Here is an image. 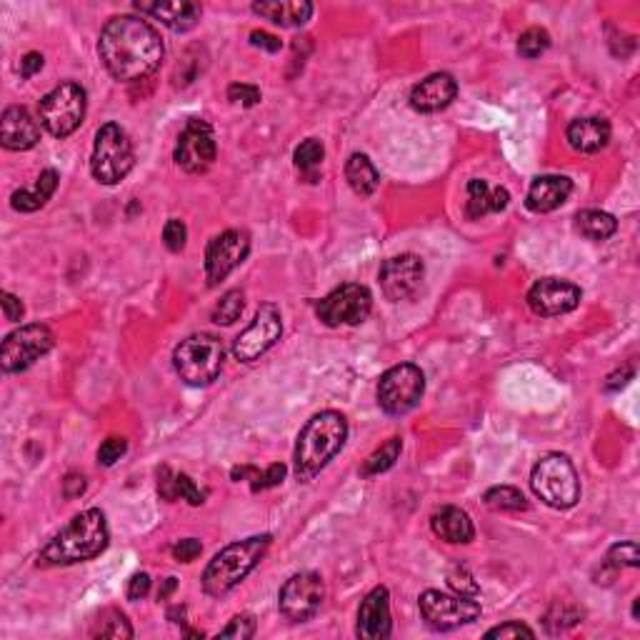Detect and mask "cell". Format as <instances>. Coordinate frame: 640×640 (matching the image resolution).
<instances>
[{
    "mask_svg": "<svg viewBox=\"0 0 640 640\" xmlns=\"http://www.w3.org/2000/svg\"><path fill=\"white\" fill-rule=\"evenodd\" d=\"M160 33L138 15H115L100 30L98 55L115 80H143L160 68L163 60Z\"/></svg>",
    "mask_w": 640,
    "mask_h": 640,
    "instance_id": "1",
    "label": "cell"
},
{
    "mask_svg": "<svg viewBox=\"0 0 640 640\" xmlns=\"http://www.w3.org/2000/svg\"><path fill=\"white\" fill-rule=\"evenodd\" d=\"M108 520L103 510L88 508L75 515L53 540H48L38 555V565L43 568H60L93 560L95 555L108 548Z\"/></svg>",
    "mask_w": 640,
    "mask_h": 640,
    "instance_id": "2",
    "label": "cell"
},
{
    "mask_svg": "<svg viewBox=\"0 0 640 640\" xmlns=\"http://www.w3.org/2000/svg\"><path fill=\"white\" fill-rule=\"evenodd\" d=\"M348 438V420L338 410H323L313 415L298 433L293 453V473L298 483H310L335 455L343 450Z\"/></svg>",
    "mask_w": 640,
    "mask_h": 640,
    "instance_id": "3",
    "label": "cell"
},
{
    "mask_svg": "<svg viewBox=\"0 0 640 640\" xmlns=\"http://www.w3.org/2000/svg\"><path fill=\"white\" fill-rule=\"evenodd\" d=\"M270 535H253V538L230 543L215 555L203 573V590L210 598H223L230 590L238 588L255 570L265 550L270 548Z\"/></svg>",
    "mask_w": 640,
    "mask_h": 640,
    "instance_id": "4",
    "label": "cell"
},
{
    "mask_svg": "<svg viewBox=\"0 0 640 640\" xmlns=\"http://www.w3.org/2000/svg\"><path fill=\"white\" fill-rule=\"evenodd\" d=\"M223 360V343L208 333L188 335L173 350L175 373L180 375L185 385H193V388H205V385L213 383L223 370Z\"/></svg>",
    "mask_w": 640,
    "mask_h": 640,
    "instance_id": "5",
    "label": "cell"
},
{
    "mask_svg": "<svg viewBox=\"0 0 640 640\" xmlns=\"http://www.w3.org/2000/svg\"><path fill=\"white\" fill-rule=\"evenodd\" d=\"M530 485L533 493L555 510H568L580 500V478L563 453L543 455L530 473Z\"/></svg>",
    "mask_w": 640,
    "mask_h": 640,
    "instance_id": "6",
    "label": "cell"
},
{
    "mask_svg": "<svg viewBox=\"0 0 640 640\" xmlns=\"http://www.w3.org/2000/svg\"><path fill=\"white\" fill-rule=\"evenodd\" d=\"M135 153L128 133L118 123L100 125L95 133L93 155H90V173L98 183L115 185L133 170Z\"/></svg>",
    "mask_w": 640,
    "mask_h": 640,
    "instance_id": "7",
    "label": "cell"
},
{
    "mask_svg": "<svg viewBox=\"0 0 640 640\" xmlns=\"http://www.w3.org/2000/svg\"><path fill=\"white\" fill-rule=\"evenodd\" d=\"M85 105H88V95H85L83 85L65 80V83L55 85L48 95H43L38 103L40 123L55 138H68L83 123Z\"/></svg>",
    "mask_w": 640,
    "mask_h": 640,
    "instance_id": "8",
    "label": "cell"
},
{
    "mask_svg": "<svg viewBox=\"0 0 640 640\" xmlns=\"http://www.w3.org/2000/svg\"><path fill=\"white\" fill-rule=\"evenodd\" d=\"M425 393V375L418 365L400 363L380 375L378 405L388 415H405L420 403Z\"/></svg>",
    "mask_w": 640,
    "mask_h": 640,
    "instance_id": "9",
    "label": "cell"
},
{
    "mask_svg": "<svg viewBox=\"0 0 640 640\" xmlns=\"http://www.w3.org/2000/svg\"><path fill=\"white\" fill-rule=\"evenodd\" d=\"M53 345L55 335L48 325H23V328L5 335L3 345H0V365H3L5 373H23V370H28L35 360H40L45 353H50Z\"/></svg>",
    "mask_w": 640,
    "mask_h": 640,
    "instance_id": "10",
    "label": "cell"
},
{
    "mask_svg": "<svg viewBox=\"0 0 640 640\" xmlns=\"http://www.w3.org/2000/svg\"><path fill=\"white\" fill-rule=\"evenodd\" d=\"M420 615H423L425 623L433 630H455L460 625H468L473 620L480 618V603H475L473 598H465V595H448L440 593V590H425L418 600Z\"/></svg>",
    "mask_w": 640,
    "mask_h": 640,
    "instance_id": "11",
    "label": "cell"
},
{
    "mask_svg": "<svg viewBox=\"0 0 640 640\" xmlns=\"http://www.w3.org/2000/svg\"><path fill=\"white\" fill-rule=\"evenodd\" d=\"M373 310V295L365 285L360 283H345L340 288H335L333 293L325 295L318 305H315V313L330 328H338V325H360Z\"/></svg>",
    "mask_w": 640,
    "mask_h": 640,
    "instance_id": "12",
    "label": "cell"
},
{
    "mask_svg": "<svg viewBox=\"0 0 640 640\" xmlns=\"http://www.w3.org/2000/svg\"><path fill=\"white\" fill-rule=\"evenodd\" d=\"M283 335V315L278 305L263 303L255 310V318L238 338L233 340V355L240 363H253L260 355L268 353Z\"/></svg>",
    "mask_w": 640,
    "mask_h": 640,
    "instance_id": "13",
    "label": "cell"
},
{
    "mask_svg": "<svg viewBox=\"0 0 640 640\" xmlns=\"http://www.w3.org/2000/svg\"><path fill=\"white\" fill-rule=\"evenodd\" d=\"M325 600V583L318 573H303L290 575L283 583L278 593V608L293 623H305V620L313 618L320 610Z\"/></svg>",
    "mask_w": 640,
    "mask_h": 640,
    "instance_id": "14",
    "label": "cell"
},
{
    "mask_svg": "<svg viewBox=\"0 0 640 640\" xmlns=\"http://www.w3.org/2000/svg\"><path fill=\"white\" fill-rule=\"evenodd\" d=\"M218 145H215V133L205 120L193 118L180 130L178 145H175V163L185 173H205L215 163Z\"/></svg>",
    "mask_w": 640,
    "mask_h": 640,
    "instance_id": "15",
    "label": "cell"
},
{
    "mask_svg": "<svg viewBox=\"0 0 640 640\" xmlns=\"http://www.w3.org/2000/svg\"><path fill=\"white\" fill-rule=\"evenodd\" d=\"M250 253V235L245 230H225L215 235L205 250V278L208 285H218L228 278Z\"/></svg>",
    "mask_w": 640,
    "mask_h": 640,
    "instance_id": "16",
    "label": "cell"
},
{
    "mask_svg": "<svg viewBox=\"0 0 640 640\" xmlns=\"http://www.w3.org/2000/svg\"><path fill=\"white\" fill-rule=\"evenodd\" d=\"M423 275V258L415 253H403L385 260L383 268H380L378 280L385 298L393 300V303H400V300H408L418 293L420 283H423Z\"/></svg>",
    "mask_w": 640,
    "mask_h": 640,
    "instance_id": "17",
    "label": "cell"
},
{
    "mask_svg": "<svg viewBox=\"0 0 640 640\" xmlns=\"http://www.w3.org/2000/svg\"><path fill=\"white\" fill-rule=\"evenodd\" d=\"M583 290L563 278H540L528 290V305L540 318H555L578 308Z\"/></svg>",
    "mask_w": 640,
    "mask_h": 640,
    "instance_id": "18",
    "label": "cell"
},
{
    "mask_svg": "<svg viewBox=\"0 0 640 640\" xmlns=\"http://www.w3.org/2000/svg\"><path fill=\"white\" fill-rule=\"evenodd\" d=\"M393 633V620H390V595L388 588L378 585L363 598L358 608V623H355V635L363 640H383Z\"/></svg>",
    "mask_w": 640,
    "mask_h": 640,
    "instance_id": "19",
    "label": "cell"
},
{
    "mask_svg": "<svg viewBox=\"0 0 640 640\" xmlns=\"http://www.w3.org/2000/svg\"><path fill=\"white\" fill-rule=\"evenodd\" d=\"M458 95V83L450 73H433L410 90V108L418 113H438Z\"/></svg>",
    "mask_w": 640,
    "mask_h": 640,
    "instance_id": "20",
    "label": "cell"
},
{
    "mask_svg": "<svg viewBox=\"0 0 640 640\" xmlns=\"http://www.w3.org/2000/svg\"><path fill=\"white\" fill-rule=\"evenodd\" d=\"M40 140V125L28 108L10 105L0 118V143L8 150H30Z\"/></svg>",
    "mask_w": 640,
    "mask_h": 640,
    "instance_id": "21",
    "label": "cell"
},
{
    "mask_svg": "<svg viewBox=\"0 0 640 640\" xmlns=\"http://www.w3.org/2000/svg\"><path fill=\"white\" fill-rule=\"evenodd\" d=\"M135 10L140 15H150L153 20H160L165 28L173 33H188L198 25L203 8L198 3L188 0H173V3H135Z\"/></svg>",
    "mask_w": 640,
    "mask_h": 640,
    "instance_id": "22",
    "label": "cell"
},
{
    "mask_svg": "<svg viewBox=\"0 0 640 640\" xmlns=\"http://www.w3.org/2000/svg\"><path fill=\"white\" fill-rule=\"evenodd\" d=\"M573 193V180L565 175H540L530 183L528 195H525V205L533 213H550V210L560 208L565 200Z\"/></svg>",
    "mask_w": 640,
    "mask_h": 640,
    "instance_id": "23",
    "label": "cell"
},
{
    "mask_svg": "<svg viewBox=\"0 0 640 640\" xmlns=\"http://www.w3.org/2000/svg\"><path fill=\"white\" fill-rule=\"evenodd\" d=\"M430 528L440 540L453 545H465L475 538L473 520L465 510L455 508V505H443L430 515Z\"/></svg>",
    "mask_w": 640,
    "mask_h": 640,
    "instance_id": "24",
    "label": "cell"
},
{
    "mask_svg": "<svg viewBox=\"0 0 640 640\" xmlns=\"http://www.w3.org/2000/svg\"><path fill=\"white\" fill-rule=\"evenodd\" d=\"M253 13L280 28H300L313 15V5L305 0H260L253 3Z\"/></svg>",
    "mask_w": 640,
    "mask_h": 640,
    "instance_id": "25",
    "label": "cell"
},
{
    "mask_svg": "<svg viewBox=\"0 0 640 640\" xmlns=\"http://www.w3.org/2000/svg\"><path fill=\"white\" fill-rule=\"evenodd\" d=\"M565 135L578 153H598L610 143V123L603 118H578L568 125Z\"/></svg>",
    "mask_w": 640,
    "mask_h": 640,
    "instance_id": "26",
    "label": "cell"
},
{
    "mask_svg": "<svg viewBox=\"0 0 640 640\" xmlns=\"http://www.w3.org/2000/svg\"><path fill=\"white\" fill-rule=\"evenodd\" d=\"M510 193L505 188H490L485 180L473 178L468 183V203H465V215L470 220H478L488 213H500L508 208Z\"/></svg>",
    "mask_w": 640,
    "mask_h": 640,
    "instance_id": "27",
    "label": "cell"
},
{
    "mask_svg": "<svg viewBox=\"0 0 640 640\" xmlns=\"http://www.w3.org/2000/svg\"><path fill=\"white\" fill-rule=\"evenodd\" d=\"M158 493L160 498L173 503V500H188L190 505H203L205 503V493L198 488V485L190 480V475L185 473H173L168 465L158 470Z\"/></svg>",
    "mask_w": 640,
    "mask_h": 640,
    "instance_id": "28",
    "label": "cell"
},
{
    "mask_svg": "<svg viewBox=\"0 0 640 640\" xmlns=\"http://www.w3.org/2000/svg\"><path fill=\"white\" fill-rule=\"evenodd\" d=\"M55 188H58V173H55L53 168H48L40 173V178L35 180L33 188L15 190V193L10 195V205H13L18 213H33V210L43 208V205L48 203L50 195L55 193Z\"/></svg>",
    "mask_w": 640,
    "mask_h": 640,
    "instance_id": "29",
    "label": "cell"
},
{
    "mask_svg": "<svg viewBox=\"0 0 640 640\" xmlns=\"http://www.w3.org/2000/svg\"><path fill=\"white\" fill-rule=\"evenodd\" d=\"M345 178H348L350 188H353L358 195H363V198L373 195L380 185L378 168H375L373 160H370L365 153L350 155L348 163H345Z\"/></svg>",
    "mask_w": 640,
    "mask_h": 640,
    "instance_id": "30",
    "label": "cell"
},
{
    "mask_svg": "<svg viewBox=\"0 0 640 640\" xmlns=\"http://www.w3.org/2000/svg\"><path fill=\"white\" fill-rule=\"evenodd\" d=\"M575 230L588 240H608L618 230V220L605 210H580L575 215Z\"/></svg>",
    "mask_w": 640,
    "mask_h": 640,
    "instance_id": "31",
    "label": "cell"
},
{
    "mask_svg": "<svg viewBox=\"0 0 640 640\" xmlns=\"http://www.w3.org/2000/svg\"><path fill=\"white\" fill-rule=\"evenodd\" d=\"M400 450H403V440L400 438L385 440L375 453H370L368 458H365L363 468H360V475H363V478H373V475H380L385 473V470H390L395 465V460L400 458Z\"/></svg>",
    "mask_w": 640,
    "mask_h": 640,
    "instance_id": "32",
    "label": "cell"
},
{
    "mask_svg": "<svg viewBox=\"0 0 640 640\" xmlns=\"http://www.w3.org/2000/svg\"><path fill=\"white\" fill-rule=\"evenodd\" d=\"M485 505L493 510H508V513H518V510L528 508V500L513 485H495V488L485 490L483 495Z\"/></svg>",
    "mask_w": 640,
    "mask_h": 640,
    "instance_id": "33",
    "label": "cell"
},
{
    "mask_svg": "<svg viewBox=\"0 0 640 640\" xmlns=\"http://www.w3.org/2000/svg\"><path fill=\"white\" fill-rule=\"evenodd\" d=\"M245 310V293L243 290L233 288L220 298V303L213 308V323L218 325H233L235 320H240Z\"/></svg>",
    "mask_w": 640,
    "mask_h": 640,
    "instance_id": "34",
    "label": "cell"
},
{
    "mask_svg": "<svg viewBox=\"0 0 640 640\" xmlns=\"http://www.w3.org/2000/svg\"><path fill=\"white\" fill-rule=\"evenodd\" d=\"M323 158H325V148L323 143L315 138L303 140L293 153L295 168H298L300 173H313V170H318L320 163H323Z\"/></svg>",
    "mask_w": 640,
    "mask_h": 640,
    "instance_id": "35",
    "label": "cell"
},
{
    "mask_svg": "<svg viewBox=\"0 0 640 640\" xmlns=\"http://www.w3.org/2000/svg\"><path fill=\"white\" fill-rule=\"evenodd\" d=\"M93 635L95 638H133V628L120 610H105Z\"/></svg>",
    "mask_w": 640,
    "mask_h": 640,
    "instance_id": "36",
    "label": "cell"
},
{
    "mask_svg": "<svg viewBox=\"0 0 640 640\" xmlns=\"http://www.w3.org/2000/svg\"><path fill=\"white\" fill-rule=\"evenodd\" d=\"M548 48H550V35H548V30H543V28H528V30H525V33H520V38H518V53L523 55V58H528V60L540 58V55H543Z\"/></svg>",
    "mask_w": 640,
    "mask_h": 640,
    "instance_id": "37",
    "label": "cell"
},
{
    "mask_svg": "<svg viewBox=\"0 0 640 640\" xmlns=\"http://www.w3.org/2000/svg\"><path fill=\"white\" fill-rule=\"evenodd\" d=\"M640 563V553H638V543L633 540H625V543H615L613 548L605 555V565H610L613 570L620 568H638Z\"/></svg>",
    "mask_w": 640,
    "mask_h": 640,
    "instance_id": "38",
    "label": "cell"
},
{
    "mask_svg": "<svg viewBox=\"0 0 640 640\" xmlns=\"http://www.w3.org/2000/svg\"><path fill=\"white\" fill-rule=\"evenodd\" d=\"M580 623V610L570 608V605H553L545 615V628L548 633H563V630L573 628Z\"/></svg>",
    "mask_w": 640,
    "mask_h": 640,
    "instance_id": "39",
    "label": "cell"
},
{
    "mask_svg": "<svg viewBox=\"0 0 640 640\" xmlns=\"http://www.w3.org/2000/svg\"><path fill=\"white\" fill-rule=\"evenodd\" d=\"M448 585L458 595H465V598H475V595L480 593L478 583H475V578L470 575V570L460 563H455L453 568L448 570Z\"/></svg>",
    "mask_w": 640,
    "mask_h": 640,
    "instance_id": "40",
    "label": "cell"
},
{
    "mask_svg": "<svg viewBox=\"0 0 640 640\" xmlns=\"http://www.w3.org/2000/svg\"><path fill=\"white\" fill-rule=\"evenodd\" d=\"M185 240H188V228H185L183 220L170 218L163 228V243L170 253H180L185 248Z\"/></svg>",
    "mask_w": 640,
    "mask_h": 640,
    "instance_id": "41",
    "label": "cell"
},
{
    "mask_svg": "<svg viewBox=\"0 0 640 640\" xmlns=\"http://www.w3.org/2000/svg\"><path fill=\"white\" fill-rule=\"evenodd\" d=\"M255 635V618L253 615H235L228 625L218 633V638H238L248 640Z\"/></svg>",
    "mask_w": 640,
    "mask_h": 640,
    "instance_id": "42",
    "label": "cell"
},
{
    "mask_svg": "<svg viewBox=\"0 0 640 640\" xmlns=\"http://www.w3.org/2000/svg\"><path fill=\"white\" fill-rule=\"evenodd\" d=\"M285 473H288V468H285L283 463H273L268 465V468L263 470V473H255L253 475V483H250V488H253V493H258V490H268V488H275V485L283 483Z\"/></svg>",
    "mask_w": 640,
    "mask_h": 640,
    "instance_id": "43",
    "label": "cell"
},
{
    "mask_svg": "<svg viewBox=\"0 0 640 640\" xmlns=\"http://www.w3.org/2000/svg\"><path fill=\"white\" fill-rule=\"evenodd\" d=\"M125 450H128V440H125V438H108L98 448V463L105 465V468H110V465H115L120 458H123Z\"/></svg>",
    "mask_w": 640,
    "mask_h": 640,
    "instance_id": "44",
    "label": "cell"
},
{
    "mask_svg": "<svg viewBox=\"0 0 640 640\" xmlns=\"http://www.w3.org/2000/svg\"><path fill=\"white\" fill-rule=\"evenodd\" d=\"M485 638H500V640H505V638H535V633L528 628V625L520 623V620H508V623L490 628L488 633H485Z\"/></svg>",
    "mask_w": 640,
    "mask_h": 640,
    "instance_id": "45",
    "label": "cell"
},
{
    "mask_svg": "<svg viewBox=\"0 0 640 640\" xmlns=\"http://www.w3.org/2000/svg\"><path fill=\"white\" fill-rule=\"evenodd\" d=\"M228 100L235 105H243V108H253L260 103V90L255 85L233 83L228 88Z\"/></svg>",
    "mask_w": 640,
    "mask_h": 640,
    "instance_id": "46",
    "label": "cell"
},
{
    "mask_svg": "<svg viewBox=\"0 0 640 640\" xmlns=\"http://www.w3.org/2000/svg\"><path fill=\"white\" fill-rule=\"evenodd\" d=\"M203 553V543L198 538H183L173 545V558L178 563H193Z\"/></svg>",
    "mask_w": 640,
    "mask_h": 640,
    "instance_id": "47",
    "label": "cell"
},
{
    "mask_svg": "<svg viewBox=\"0 0 640 640\" xmlns=\"http://www.w3.org/2000/svg\"><path fill=\"white\" fill-rule=\"evenodd\" d=\"M0 298H3V313H5V320H10V323H18V320L23 318V313H25L23 300H20L18 295L8 293V290H3V293H0Z\"/></svg>",
    "mask_w": 640,
    "mask_h": 640,
    "instance_id": "48",
    "label": "cell"
},
{
    "mask_svg": "<svg viewBox=\"0 0 640 640\" xmlns=\"http://www.w3.org/2000/svg\"><path fill=\"white\" fill-rule=\"evenodd\" d=\"M150 583H153V580H150L148 573H135L133 578L128 580V590H125L128 600H143L145 595L150 593Z\"/></svg>",
    "mask_w": 640,
    "mask_h": 640,
    "instance_id": "49",
    "label": "cell"
},
{
    "mask_svg": "<svg viewBox=\"0 0 640 640\" xmlns=\"http://www.w3.org/2000/svg\"><path fill=\"white\" fill-rule=\"evenodd\" d=\"M250 45L268 50V53H278V50L283 48L280 38H275V35L265 33V30H253V33H250Z\"/></svg>",
    "mask_w": 640,
    "mask_h": 640,
    "instance_id": "50",
    "label": "cell"
},
{
    "mask_svg": "<svg viewBox=\"0 0 640 640\" xmlns=\"http://www.w3.org/2000/svg\"><path fill=\"white\" fill-rule=\"evenodd\" d=\"M40 68H43V55H40V53L23 55V60H20V65H18V70H20V75H23V78H33V75L38 73Z\"/></svg>",
    "mask_w": 640,
    "mask_h": 640,
    "instance_id": "51",
    "label": "cell"
},
{
    "mask_svg": "<svg viewBox=\"0 0 640 640\" xmlns=\"http://www.w3.org/2000/svg\"><path fill=\"white\" fill-rule=\"evenodd\" d=\"M63 493L65 498H78V495L85 493V478L78 473H70L68 478L63 480Z\"/></svg>",
    "mask_w": 640,
    "mask_h": 640,
    "instance_id": "52",
    "label": "cell"
},
{
    "mask_svg": "<svg viewBox=\"0 0 640 640\" xmlns=\"http://www.w3.org/2000/svg\"><path fill=\"white\" fill-rule=\"evenodd\" d=\"M633 378V368H623V370H618V373H613L608 378V383H605V390H618V388H623L625 383H628V380Z\"/></svg>",
    "mask_w": 640,
    "mask_h": 640,
    "instance_id": "53",
    "label": "cell"
},
{
    "mask_svg": "<svg viewBox=\"0 0 640 640\" xmlns=\"http://www.w3.org/2000/svg\"><path fill=\"white\" fill-rule=\"evenodd\" d=\"M175 585H178V583H175V578H168V580H165L163 588L158 590V600H165V598H168V595L173 593V590H175Z\"/></svg>",
    "mask_w": 640,
    "mask_h": 640,
    "instance_id": "54",
    "label": "cell"
}]
</instances>
